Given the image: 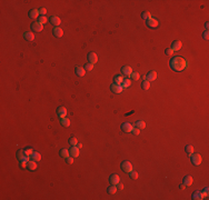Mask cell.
Listing matches in <instances>:
<instances>
[{
  "mask_svg": "<svg viewBox=\"0 0 209 200\" xmlns=\"http://www.w3.org/2000/svg\"><path fill=\"white\" fill-rule=\"evenodd\" d=\"M203 198H205V197H203L202 192H200V191H195L192 193V199L193 200H201Z\"/></svg>",
  "mask_w": 209,
  "mask_h": 200,
  "instance_id": "22",
  "label": "cell"
},
{
  "mask_svg": "<svg viewBox=\"0 0 209 200\" xmlns=\"http://www.w3.org/2000/svg\"><path fill=\"white\" fill-rule=\"evenodd\" d=\"M75 72H76V75L78 77H84L85 73H86V70H85V68H82V67L77 66L76 68H75Z\"/></svg>",
  "mask_w": 209,
  "mask_h": 200,
  "instance_id": "16",
  "label": "cell"
},
{
  "mask_svg": "<svg viewBox=\"0 0 209 200\" xmlns=\"http://www.w3.org/2000/svg\"><path fill=\"white\" fill-rule=\"evenodd\" d=\"M24 38L27 41H33V40H35V35H33L32 32H25Z\"/></svg>",
  "mask_w": 209,
  "mask_h": 200,
  "instance_id": "23",
  "label": "cell"
},
{
  "mask_svg": "<svg viewBox=\"0 0 209 200\" xmlns=\"http://www.w3.org/2000/svg\"><path fill=\"white\" fill-rule=\"evenodd\" d=\"M146 78H147V80H148V81H154V80H156V78H157V72H156V71H149V72L147 73Z\"/></svg>",
  "mask_w": 209,
  "mask_h": 200,
  "instance_id": "20",
  "label": "cell"
},
{
  "mask_svg": "<svg viewBox=\"0 0 209 200\" xmlns=\"http://www.w3.org/2000/svg\"><path fill=\"white\" fill-rule=\"evenodd\" d=\"M208 27H209V25H208V22H206V25H205V28H206V29H208Z\"/></svg>",
  "mask_w": 209,
  "mask_h": 200,
  "instance_id": "50",
  "label": "cell"
},
{
  "mask_svg": "<svg viewBox=\"0 0 209 200\" xmlns=\"http://www.w3.org/2000/svg\"><path fill=\"white\" fill-rule=\"evenodd\" d=\"M121 73L125 77H130V75L132 73V69L129 66H123L122 68H121Z\"/></svg>",
  "mask_w": 209,
  "mask_h": 200,
  "instance_id": "5",
  "label": "cell"
},
{
  "mask_svg": "<svg viewBox=\"0 0 209 200\" xmlns=\"http://www.w3.org/2000/svg\"><path fill=\"white\" fill-rule=\"evenodd\" d=\"M120 167H121V169H122V171H125L126 173H129L133 170L132 165H131V162H129V161H122Z\"/></svg>",
  "mask_w": 209,
  "mask_h": 200,
  "instance_id": "4",
  "label": "cell"
},
{
  "mask_svg": "<svg viewBox=\"0 0 209 200\" xmlns=\"http://www.w3.org/2000/svg\"><path fill=\"white\" fill-rule=\"evenodd\" d=\"M88 61H89L90 63H92V65L97 63V61H98V56L96 55V52H89V53H88Z\"/></svg>",
  "mask_w": 209,
  "mask_h": 200,
  "instance_id": "11",
  "label": "cell"
},
{
  "mask_svg": "<svg viewBox=\"0 0 209 200\" xmlns=\"http://www.w3.org/2000/svg\"><path fill=\"white\" fill-rule=\"evenodd\" d=\"M119 180H120L119 176L116 175V173L111 175V176H110V178H109V181H110V183H111V184H117L118 182H119Z\"/></svg>",
  "mask_w": 209,
  "mask_h": 200,
  "instance_id": "21",
  "label": "cell"
},
{
  "mask_svg": "<svg viewBox=\"0 0 209 200\" xmlns=\"http://www.w3.org/2000/svg\"><path fill=\"white\" fill-rule=\"evenodd\" d=\"M59 153H60V156H61V157H63V158H67V157H69V156H70V153H69V150L68 149H64V148L59 151Z\"/></svg>",
  "mask_w": 209,
  "mask_h": 200,
  "instance_id": "29",
  "label": "cell"
},
{
  "mask_svg": "<svg viewBox=\"0 0 209 200\" xmlns=\"http://www.w3.org/2000/svg\"><path fill=\"white\" fill-rule=\"evenodd\" d=\"M165 53H166L167 56H172L174 55V51H172L171 48H167V49L165 50Z\"/></svg>",
  "mask_w": 209,
  "mask_h": 200,
  "instance_id": "39",
  "label": "cell"
},
{
  "mask_svg": "<svg viewBox=\"0 0 209 200\" xmlns=\"http://www.w3.org/2000/svg\"><path fill=\"white\" fill-rule=\"evenodd\" d=\"M39 10L37 9H32L29 11V18L30 19H37V18H39Z\"/></svg>",
  "mask_w": 209,
  "mask_h": 200,
  "instance_id": "19",
  "label": "cell"
},
{
  "mask_svg": "<svg viewBox=\"0 0 209 200\" xmlns=\"http://www.w3.org/2000/svg\"><path fill=\"white\" fill-rule=\"evenodd\" d=\"M141 79H143V81H144V80H147V78H146V76H143V77H141Z\"/></svg>",
  "mask_w": 209,
  "mask_h": 200,
  "instance_id": "51",
  "label": "cell"
},
{
  "mask_svg": "<svg viewBox=\"0 0 209 200\" xmlns=\"http://www.w3.org/2000/svg\"><path fill=\"white\" fill-rule=\"evenodd\" d=\"M190 160H191V163L193 166H199L201 163L202 158H201V156L199 153H191V155H190Z\"/></svg>",
  "mask_w": 209,
  "mask_h": 200,
  "instance_id": "3",
  "label": "cell"
},
{
  "mask_svg": "<svg viewBox=\"0 0 209 200\" xmlns=\"http://www.w3.org/2000/svg\"><path fill=\"white\" fill-rule=\"evenodd\" d=\"M131 132H132V135L137 136V135H139V132H140V129H138V128H133Z\"/></svg>",
  "mask_w": 209,
  "mask_h": 200,
  "instance_id": "44",
  "label": "cell"
},
{
  "mask_svg": "<svg viewBox=\"0 0 209 200\" xmlns=\"http://www.w3.org/2000/svg\"><path fill=\"white\" fill-rule=\"evenodd\" d=\"M69 153H70V156L74 158L79 157V148L77 147V146H73V147L69 149Z\"/></svg>",
  "mask_w": 209,
  "mask_h": 200,
  "instance_id": "10",
  "label": "cell"
},
{
  "mask_svg": "<svg viewBox=\"0 0 209 200\" xmlns=\"http://www.w3.org/2000/svg\"><path fill=\"white\" fill-rule=\"evenodd\" d=\"M31 29L35 32H40V31H42L43 27H42V25H41L40 22L35 21V22H32V24H31Z\"/></svg>",
  "mask_w": 209,
  "mask_h": 200,
  "instance_id": "6",
  "label": "cell"
},
{
  "mask_svg": "<svg viewBox=\"0 0 209 200\" xmlns=\"http://www.w3.org/2000/svg\"><path fill=\"white\" fill-rule=\"evenodd\" d=\"M20 167H21L22 169L27 168V162H26V161H21V162H20Z\"/></svg>",
  "mask_w": 209,
  "mask_h": 200,
  "instance_id": "46",
  "label": "cell"
},
{
  "mask_svg": "<svg viewBox=\"0 0 209 200\" xmlns=\"http://www.w3.org/2000/svg\"><path fill=\"white\" fill-rule=\"evenodd\" d=\"M77 143H78V141H77V139L75 137L69 138V145H71V147L73 146H77Z\"/></svg>",
  "mask_w": 209,
  "mask_h": 200,
  "instance_id": "36",
  "label": "cell"
},
{
  "mask_svg": "<svg viewBox=\"0 0 209 200\" xmlns=\"http://www.w3.org/2000/svg\"><path fill=\"white\" fill-rule=\"evenodd\" d=\"M133 129V126L131 124H129V122H125V124L121 125V130H122L123 132H131Z\"/></svg>",
  "mask_w": 209,
  "mask_h": 200,
  "instance_id": "8",
  "label": "cell"
},
{
  "mask_svg": "<svg viewBox=\"0 0 209 200\" xmlns=\"http://www.w3.org/2000/svg\"><path fill=\"white\" fill-rule=\"evenodd\" d=\"M27 168L29 169L30 171L36 170V169H37V161H35V160H29V161L27 162Z\"/></svg>",
  "mask_w": 209,
  "mask_h": 200,
  "instance_id": "17",
  "label": "cell"
},
{
  "mask_svg": "<svg viewBox=\"0 0 209 200\" xmlns=\"http://www.w3.org/2000/svg\"><path fill=\"white\" fill-rule=\"evenodd\" d=\"M49 21L51 22V25L56 26V27H58V26L61 24L60 18H59V17H57V16H51V17H50V19H49Z\"/></svg>",
  "mask_w": 209,
  "mask_h": 200,
  "instance_id": "13",
  "label": "cell"
},
{
  "mask_svg": "<svg viewBox=\"0 0 209 200\" xmlns=\"http://www.w3.org/2000/svg\"><path fill=\"white\" fill-rule=\"evenodd\" d=\"M110 89H111V91L113 93H120V92H122V87H121V84H117V83H112L111 86H110Z\"/></svg>",
  "mask_w": 209,
  "mask_h": 200,
  "instance_id": "9",
  "label": "cell"
},
{
  "mask_svg": "<svg viewBox=\"0 0 209 200\" xmlns=\"http://www.w3.org/2000/svg\"><path fill=\"white\" fill-rule=\"evenodd\" d=\"M135 127L136 128H138V129H145L146 128V124H145V121H143V120H138V121H136L135 122Z\"/></svg>",
  "mask_w": 209,
  "mask_h": 200,
  "instance_id": "25",
  "label": "cell"
},
{
  "mask_svg": "<svg viewBox=\"0 0 209 200\" xmlns=\"http://www.w3.org/2000/svg\"><path fill=\"white\" fill-rule=\"evenodd\" d=\"M141 17H143V19H145V20H148V19H150V18H153L149 11H144L143 14H141Z\"/></svg>",
  "mask_w": 209,
  "mask_h": 200,
  "instance_id": "31",
  "label": "cell"
},
{
  "mask_svg": "<svg viewBox=\"0 0 209 200\" xmlns=\"http://www.w3.org/2000/svg\"><path fill=\"white\" fill-rule=\"evenodd\" d=\"M48 21V18L46 17V16H40L39 18H38V22H40L41 25H43V24H46V22Z\"/></svg>",
  "mask_w": 209,
  "mask_h": 200,
  "instance_id": "34",
  "label": "cell"
},
{
  "mask_svg": "<svg viewBox=\"0 0 209 200\" xmlns=\"http://www.w3.org/2000/svg\"><path fill=\"white\" fill-rule=\"evenodd\" d=\"M66 161L68 165H71V163H74V157H71V156H69V157L66 158Z\"/></svg>",
  "mask_w": 209,
  "mask_h": 200,
  "instance_id": "41",
  "label": "cell"
},
{
  "mask_svg": "<svg viewBox=\"0 0 209 200\" xmlns=\"http://www.w3.org/2000/svg\"><path fill=\"white\" fill-rule=\"evenodd\" d=\"M117 190H118V188H117V186H116V184H111V186H110L109 188L107 189L108 193H110V194H115L116 192H117Z\"/></svg>",
  "mask_w": 209,
  "mask_h": 200,
  "instance_id": "26",
  "label": "cell"
},
{
  "mask_svg": "<svg viewBox=\"0 0 209 200\" xmlns=\"http://www.w3.org/2000/svg\"><path fill=\"white\" fill-rule=\"evenodd\" d=\"M60 124L62 125V127H69L70 126V120L68 119V118H61L60 119Z\"/></svg>",
  "mask_w": 209,
  "mask_h": 200,
  "instance_id": "27",
  "label": "cell"
},
{
  "mask_svg": "<svg viewBox=\"0 0 209 200\" xmlns=\"http://www.w3.org/2000/svg\"><path fill=\"white\" fill-rule=\"evenodd\" d=\"M141 88H143L144 90H148V89L150 88V82H149L148 80H144L143 82H141Z\"/></svg>",
  "mask_w": 209,
  "mask_h": 200,
  "instance_id": "30",
  "label": "cell"
},
{
  "mask_svg": "<svg viewBox=\"0 0 209 200\" xmlns=\"http://www.w3.org/2000/svg\"><path fill=\"white\" fill-rule=\"evenodd\" d=\"M25 152H26V155L29 156V157H30V156H31L32 153H33V150L31 149V148H27V149H25Z\"/></svg>",
  "mask_w": 209,
  "mask_h": 200,
  "instance_id": "40",
  "label": "cell"
},
{
  "mask_svg": "<svg viewBox=\"0 0 209 200\" xmlns=\"http://www.w3.org/2000/svg\"><path fill=\"white\" fill-rule=\"evenodd\" d=\"M57 115H58L59 118H66L67 116V110L64 107H59L58 109H57Z\"/></svg>",
  "mask_w": 209,
  "mask_h": 200,
  "instance_id": "14",
  "label": "cell"
},
{
  "mask_svg": "<svg viewBox=\"0 0 209 200\" xmlns=\"http://www.w3.org/2000/svg\"><path fill=\"white\" fill-rule=\"evenodd\" d=\"M130 77H131V79H132V80H135V81H136V80H138L139 77H140V76H139V73H138V72H135V71H132V73L130 75Z\"/></svg>",
  "mask_w": 209,
  "mask_h": 200,
  "instance_id": "37",
  "label": "cell"
},
{
  "mask_svg": "<svg viewBox=\"0 0 209 200\" xmlns=\"http://www.w3.org/2000/svg\"><path fill=\"white\" fill-rule=\"evenodd\" d=\"M129 177H130L131 179H137L138 178V173L136 172V171H131V172H129Z\"/></svg>",
  "mask_w": 209,
  "mask_h": 200,
  "instance_id": "38",
  "label": "cell"
},
{
  "mask_svg": "<svg viewBox=\"0 0 209 200\" xmlns=\"http://www.w3.org/2000/svg\"><path fill=\"white\" fill-rule=\"evenodd\" d=\"M182 183H184L186 187L191 186L192 184V177L191 176H185L184 179H182Z\"/></svg>",
  "mask_w": 209,
  "mask_h": 200,
  "instance_id": "18",
  "label": "cell"
},
{
  "mask_svg": "<svg viewBox=\"0 0 209 200\" xmlns=\"http://www.w3.org/2000/svg\"><path fill=\"white\" fill-rule=\"evenodd\" d=\"M208 37H209V32H208V30H206V31L202 33V38L205 40H208Z\"/></svg>",
  "mask_w": 209,
  "mask_h": 200,
  "instance_id": "43",
  "label": "cell"
},
{
  "mask_svg": "<svg viewBox=\"0 0 209 200\" xmlns=\"http://www.w3.org/2000/svg\"><path fill=\"white\" fill-rule=\"evenodd\" d=\"M179 189H181V190H184V189H186V186H185L184 183H181V184H180V186H179Z\"/></svg>",
  "mask_w": 209,
  "mask_h": 200,
  "instance_id": "48",
  "label": "cell"
},
{
  "mask_svg": "<svg viewBox=\"0 0 209 200\" xmlns=\"http://www.w3.org/2000/svg\"><path fill=\"white\" fill-rule=\"evenodd\" d=\"M16 155H17V159H18V161H19V162H21V161H26V162H28V161H29V156L26 155L25 149L18 150Z\"/></svg>",
  "mask_w": 209,
  "mask_h": 200,
  "instance_id": "2",
  "label": "cell"
},
{
  "mask_svg": "<svg viewBox=\"0 0 209 200\" xmlns=\"http://www.w3.org/2000/svg\"><path fill=\"white\" fill-rule=\"evenodd\" d=\"M181 47H182V43H181V41H179V40H175L171 45V49L174 52L175 51H179L181 49Z\"/></svg>",
  "mask_w": 209,
  "mask_h": 200,
  "instance_id": "12",
  "label": "cell"
},
{
  "mask_svg": "<svg viewBox=\"0 0 209 200\" xmlns=\"http://www.w3.org/2000/svg\"><path fill=\"white\" fill-rule=\"evenodd\" d=\"M52 33H53V36L57 38H61L63 36V31H62V29H60L59 27H55L52 29Z\"/></svg>",
  "mask_w": 209,
  "mask_h": 200,
  "instance_id": "15",
  "label": "cell"
},
{
  "mask_svg": "<svg viewBox=\"0 0 209 200\" xmlns=\"http://www.w3.org/2000/svg\"><path fill=\"white\" fill-rule=\"evenodd\" d=\"M85 70L86 71H91L92 69H94V65H92V63H90V62H88V63H86V65H85Z\"/></svg>",
  "mask_w": 209,
  "mask_h": 200,
  "instance_id": "35",
  "label": "cell"
},
{
  "mask_svg": "<svg viewBox=\"0 0 209 200\" xmlns=\"http://www.w3.org/2000/svg\"><path fill=\"white\" fill-rule=\"evenodd\" d=\"M187 60L182 57H179V56H175L170 59L169 61V66L171 68V70L176 71V72H179V71H182L187 68Z\"/></svg>",
  "mask_w": 209,
  "mask_h": 200,
  "instance_id": "1",
  "label": "cell"
},
{
  "mask_svg": "<svg viewBox=\"0 0 209 200\" xmlns=\"http://www.w3.org/2000/svg\"><path fill=\"white\" fill-rule=\"evenodd\" d=\"M202 194H203V197H205V198H207V197H208V188H207V187H206V188L203 189Z\"/></svg>",
  "mask_w": 209,
  "mask_h": 200,
  "instance_id": "45",
  "label": "cell"
},
{
  "mask_svg": "<svg viewBox=\"0 0 209 200\" xmlns=\"http://www.w3.org/2000/svg\"><path fill=\"white\" fill-rule=\"evenodd\" d=\"M116 186H117V188L119 189V190H122V189H123V184H122V183H120V182H118L117 184H116Z\"/></svg>",
  "mask_w": 209,
  "mask_h": 200,
  "instance_id": "47",
  "label": "cell"
},
{
  "mask_svg": "<svg viewBox=\"0 0 209 200\" xmlns=\"http://www.w3.org/2000/svg\"><path fill=\"white\" fill-rule=\"evenodd\" d=\"M30 158H31V160H35V161H40L41 160V155L38 151H33V153L31 156H30Z\"/></svg>",
  "mask_w": 209,
  "mask_h": 200,
  "instance_id": "24",
  "label": "cell"
},
{
  "mask_svg": "<svg viewBox=\"0 0 209 200\" xmlns=\"http://www.w3.org/2000/svg\"><path fill=\"white\" fill-rule=\"evenodd\" d=\"M39 14L41 15V16H46V14H47V10H46V8H40L39 9Z\"/></svg>",
  "mask_w": 209,
  "mask_h": 200,
  "instance_id": "42",
  "label": "cell"
},
{
  "mask_svg": "<svg viewBox=\"0 0 209 200\" xmlns=\"http://www.w3.org/2000/svg\"><path fill=\"white\" fill-rule=\"evenodd\" d=\"M130 84H131L130 79L126 78V79H123V80H122V82H121V87H122V88L125 89V88H128V87L130 86Z\"/></svg>",
  "mask_w": 209,
  "mask_h": 200,
  "instance_id": "28",
  "label": "cell"
},
{
  "mask_svg": "<svg viewBox=\"0 0 209 200\" xmlns=\"http://www.w3.org/2000/svg\"><path fill=\"white\" fill-rule=\"evenodd\" d=\"M185 150H186V152L188 153V155H191V153H193V147L192 146H190V145H187L185 147Z\"/></svg>",
  "mask_w": 209,
  "mask_h": 200,
  "instance_id": "32",
  "label": "cell"
},
{
  "mask_svg": "<svg viewBox=\"0 0 209 200\" xmlns=\"http://www.w3.org/2000/svg\"><path fill=\"white\" fill-rule=\"evenodd\" d=\"M146 25L148 26L149 28H156V27H158V20L155 19V18H150V19L146 20Z\"/></svg>",
  "mask_w": 209,
  "mask_h": 200,
  "instance_id": "7",
  "label": "cell"
},
{
  "mask_svg": "<svg viewBox=\"0 0 209 200\" xmlns=\"http://www.w3.org/2000/svg\"><path fill=\"white\" fill-rule=\"evenodd\" d=\"M122 80H123L122 76H116V77H115V80H113V82L117 83V84H121Z\"/></svg>",
  "mask_w": 209,
  "mask_h": 200,
  "instance_id": "33",
  "label": "cell"
},
{
  "mask_svg": "<svg viewBox=\"0 0 209 200\" xmlns=\"http://www.w3.org/2000/svg\"><path fill=\"white\" fill-rule=\"evenodd\" d=\"M77 147H78V148H81V147H82V145H81V143H77Z\"/></svg>",
  "mask_w": 209,
  "mask_h": 200,
  "instance_id": "49",
  "label": "cell"
}]
</instances>
